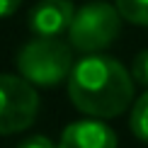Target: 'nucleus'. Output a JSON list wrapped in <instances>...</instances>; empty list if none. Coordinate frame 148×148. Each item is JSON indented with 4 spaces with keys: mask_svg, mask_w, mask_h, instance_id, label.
I'll return each mask as SVG.
<instances>
[{
    "mask_svg": "<svg viewBox=\"0 0 148 148\" xmlns=\"http://www.w3.org/2000/svg\"><path fill=\"white\" fill-rule=\"evenodd\" d=\"M75 8L71 0H39L29 12V29L36 36H61L63 32H68Z\"/></svg>",
    "mask_w": 148,
    "mask_h": 148,
    "instance_id": "5",
    "label": "nucleus"
},
{
    "mask_svg": "<svg viewBox=\"0 0 148 148\" xmlns=\"http://www.w3.org/2000/svg\"><path fill=\"white\" fill-rule=\"evenodd\" d=\"M17 71L34 88H56L63 80H68L73 71L71 46L61 41L58 36H53V39L36 36L34 41L20 49Z\"/></svg>",
    "mask_w": 148,
    "mask_h": 148,
    "instance_id": "2",
    "label": "nucleus"
},
{
    "mask_svg": "<svg viewBox=\"0 0 148 148\" xmlns=\"http://www.w3.org/2000/svg\"><path fill=\"white\" fill-rule=\"evenodd\" d=\"M121 32V15L109 3H88L75 10L68 27V41L83 53H97L107 49Z\"/></svg>",
    "mask_w": 148,
    "mask_h": 148,
    "instance_id": "3",
    "label": "nucleus"
},
{
    "mask_svg": "<svg viewBox=\"0 0 148 148\" xmlns=\"http://www.w3.org/2000/svg\"><path fill=\"white\" fill-rule=\"evenodd\" d=\"M131 78L134 83L143 85L148 90V49L146 51H141L136 58H134V66H131Z\"/></svg>",
    "mask_w": 148,
    "mask_h": 148,
    "instance_id": "9",
    "label": "nucleus"
},
{
    "mask_svg": "<svg viewBox=\"0 0 148 148\" xmlns=\"http://www.w3.org/2000/svg\"><path fill=\"white\" fill-rule=\"evenodd\" d=\"M68 97L83 114L95 119L119 116L134 100V78L112 56L88 53L73 63Z\"/></svg>",
    "mask_w": 148,
    "mask_h": 148,
    "instance_id": "1",
    "label": "nucleus"
},
{
    "mask_svg": "<svg viewBox=\"0 0 148 148\" xmlns=\"http://www.w3.org/2000/svg\"><path fill=\"white\" fill-rule=\"evenodd\" d=\"M58 148H116V134L95 116L80 119L63 129Z\"/></svg>",
    "mask_w": 148,
    "mask_h": 148,
    "instance_id": "6",
    "label": "nucleus"
},
{
    "mask_svg": "<svg viewBox=\"0 0 148 148\" xmlns=\"http://www.w3.org/2000/svg\"><path fill=\"white\" fill-rule=\"evenodd\" d=\"M129 126H131L134 136H136L138 141L148 143V90L134 102L131 116H129Z\"/></svg>",
    "mask_w": 148,
    "mask_h": 148,
    "instance_id": "7",
    "label": "nucleus"
},
{
    "mask_svg": "<svg viewBox=\"0 0 148 148\" xmlns=\"http://www.w3.org/2000/svg\"><path fill=\"white\" fill-rule=\"evenodd\" d=\"M39 112V95L22 75H0V134L24 131Z\"/></svg>",
    "mask_w": 148,
    "mask_h": 148,
    "instance_id": "4",
    "label": "nucleus"
},
{
    "mask_svg": "<svg viewBox=\"0 0 148 148\" xmlns=\"http://www.w3.org/2000/svg\"><path fill=\"white\" fill-rule=\"evenodd\" d=\"M24 3V0H0V17H8L12 12H17V8Z\"/></svg>",
    "mask_w": 148,
    "mask_h": 148,
    "instance_id": "11",
    "label": "nucleus"
},
{
    "mask_svg": "<svg viewBox=\"0 0 148 148\" xmlns=\"http://www.w3.org/2000/svg\"><path fill=\"white\" fill-rule=\"evenodd\" d=\"M114 3L121 20L138 27H148V0H114Z\"/></svg>",
    "mask_w": 148,
    "mask_h": 148,
    "instance_id": "8",
    "label": "nucleus"
},
{
    "mask_svg": "<svg viewBox=\"0 0 148 148\" xmlns=\"http://www.w3.org/2000/svg\"><path fill=\"white\" fill-rule=\"evenodd\" d=\"M17 148H58V146H53L51 138H46V136H29L22 143H17Z\"/></svg>",
    "mask_w": 148,
    "mask_h": 148,
    "instance_id": "10",
    "label": "nucleus"
}]
</instances>
